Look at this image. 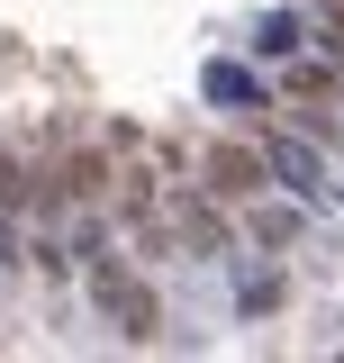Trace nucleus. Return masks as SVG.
<instances>
[{"mask_svg":"<svg viewBox=\"0 0 344 363\" xmlns=\"http://www.w3.org/2000/svg\"><path fill=\"white\" fill-rule=\"evenodd\" d=\"M91 300L118 318V336H154V291H145V281H127L100 245H91Z\"/></svg>","mask_w":344,"mask_h":363,"instance_id":"nucleus-1","label":"nucleus"},{"mask_svg":"<svg viewBox=\"0 0 344 363\" xmlns=\"http://www.w3.org/2000/svg\"><path fill=\"white\" fill-rule=\"evenodd\" d=\"M326 45H344V0H326Z\"/></svg>","mask_w":344,"mask_h":363,"instance_id":"nucleus-4","label":"nucleus"},{"mask_svg":"<svg viewBox=\"0 0 344 363\" xmlns=\"http://www.w3.org/2000/svg\"><path fill=\"white\" fill-rule=\"evenodd\" d=\"M272 173L290 182V191H317V182H326V164H317L308 145H272Z\"/></svg>","mask_w":344,"mask_h":363,"instance_id":"nucleus-3","label":"nucleus"},{"mask_svg":"<svg viewBox=\"0 0 344 363\" xmlns=\"http://www.w3.org/2000/svg\"><path fill=\"white\" fill-rule=\"evenodd\" d=\"M209 191L254 200V191H263V155H245V145H209Z\"/></svg>","mask_w":344,"mask_h":363,"instance_id":"nucleus-2","label":"nucleus"}]
</instances>
